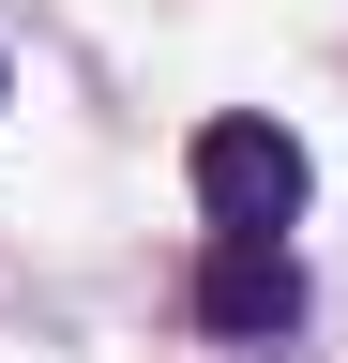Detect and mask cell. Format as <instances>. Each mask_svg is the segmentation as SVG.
<instances>
[{"instance_id":"cell-1","label":"cell","mask_w":348,"mask_h":363,"mask_svg":"<svg viewBox=\"0 0 348 363\" xmlns=\"http://www.w3.org/2000/svg\"><path fill=\"white\" fill-rule=\"evenodd\" d=\"M197 212H212V227H288V212H303V136L257 121V106L197 121Z\"/></svg>"},{"instance_id":"cell-2","label":"cell","mask_w":348,"mask_h":363,"mask_svg":"<svg viewBox=\"0 0 348 363\" xmlns=\"http://www.w3.org/2000/svg\"><path fill=\"white\" fill-rule=\"evenodd\" d=\"M197 318H212V333H242V348H273L288 318H303L288 227H212V242H197Z\"/></svg>"}]
</instances>
